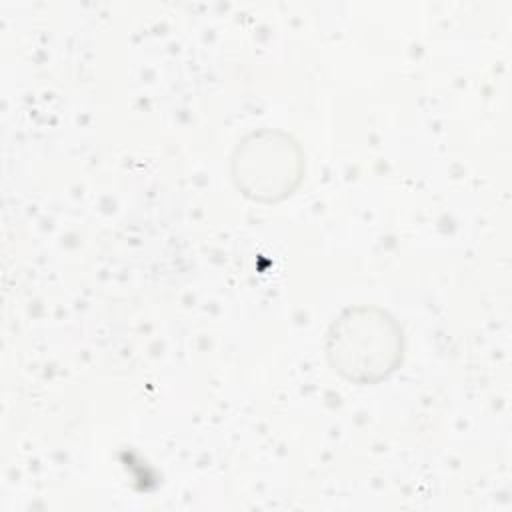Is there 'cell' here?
<instances>
[{
    "instance_id": "1",
    "label": "cell",
    "mask_w": 512,
    "mask_h": 512,
    "mask_svg": "<svg viewBox=\"0 0 512 512\" xmlns=\"http://www.w3.org/2000/svg\"><path fill=\"white\" fill-rule=\"evenodd\" d=\"M326 358L330 368L350 384H380L402 366V326L380 306H350L326 332Z\"/></svg>"
},
{
    "instance_id": "2",
    "label": "cell",
    "mask_w": 512,
    "mask_h": 512,
    "mask_svg": "<svg viewBox=\"0 0 512 512\" xmlns=\"http://www.w3.org/2000/svg\"><path fill=\"white\" fill-rule=\"evenodd\" d=\"M230 172L246 198L274 204L296 192L306 172V158L288 132L260 128L238 140Z\"/></svg>"
}]
</instances>
